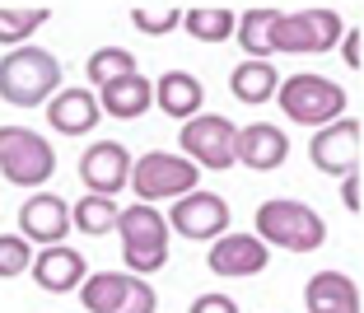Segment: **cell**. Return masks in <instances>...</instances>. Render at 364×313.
Segmentation results:
<instances>
[{
  "mask_svg": "<svg viewBox=\"0 0 364 313\" xmlns=\"http://www.w3.org/2000/svg\"><path fill=\"white\" fill-rule=\"evenodd\" d=\"M61 89V61L47 47H14L0 61V98L14 108H43L47 98Z\"/></svg>",
  "mask_w": 364,
  "mask_h": 313,
  "instance_id": "cell-1",
  "label": "cell"
},
{
  "mask_svg": "<svg viewBox=\"0 0 364 313\" xmlns=\"http://www.w3.org/2000/svg\"><path fill=\"white\" fill-rule=\"evenodd\" d=\"M257 238L271 248H289V253H318L327 243V220L313 211L309 201L294 196H271L257 206Z\"/></svg>",
  "mask_w": 364,
  "mask_h": 313,
  "instance_id": "cell-2",
  "label": "cell"
},
{
  "mask_svg": "<svg viewBox=\"0 0 364 313\" xmlns=\"http://www.w3.org/2000/svg\"><path fill=\"white\" fill-rule=\"evenodd\" d=\"M276 103L289 122H299V127H332L336 117H346V89L327 75H289L280 80L276 89Z\"/></svg>",
  "mask_w": 364,
  "mask_h": 313,
  "instance_id": "cell-3",
  "label": "cell"
},
{
  "mask_svg": "<svg viewBox=\"0 0 364 313\" xmlns=\"http://www.w3.org/2000/svg\"><path fill=\"white\" fill-rule=\"evenodd\" d=\"M117 229H122V243H127L122 258H127L131 276H150L168 262V220H164V211L136 201L117 216Z\"/></svg>",
  "mask_w": 364,
  "mask_h": 313,
  "instance_id": "cell-4",
  "label": "cell"
},
{
  "mask_svg": "<svg viewBox=\"0 0 364 313\" xmlns=\"http://www.w3.org/2000/svg\"><path fill=\"white\" fill-rule=\"evenodd\" d=\"M127 187L145 206L150 201H178V196L201 187V173H196L192 159H182V154L150 150V154H140V159H131V183Z\"/></svg>",
  "mask_w": 364,
  "mask_h": 313,
  "instance_id": "cell-5",
  "label": "cell"
},
{
  "mask_svg": "<svg viewBox=\"0 0 364 313\" xmlns=\"http://www.w3.org/2000/svg\"><path fill=\"white\" fill-rule=\"evenodd\" d=\"M178 145H182V159H192L196 169L225 173L238 164V127L220 112H196L192 122H182Z\"/></svg>",
  "mask_w": 364,
  "mask_h": 313,
  "instance_id": "cell-6",
  "label": "cell"
},
{
  "mask_svg": "<svg viewBox=\"0 0 364 313\" xmlns=\"http://www.w3.org/2000/svg\"><path fill=\"white\" fill-rule=\"evenodd\" d=\"M341 14L327 10V5H309V10H289L276 19V33H271V47L276 52H294V56H318V52H332L341 43Z\"/></svg>",
  "mask_w": 364,
  "mask_h": 313,
  "instance_id": "cell-7",
  "label": "cell"
},
{
  "mask_svg": "<svg viewBox=\"0 0 364 313\" xmlns=\"http://www.w3.org/2000/svg\"><path fill=\"white\" fill-rule=\"evenodd\" d=\"M0 173L14 187H43L56 173V150L28 127H0Z\"/></svg>",
  "mask_w": 364,
  "mask_h": 313,
  "instance_id": "cell-8",
  "label": "cell"
},
{
  "mask_svg": "<svg viewBox=\"0 0 364 313\" xmlns=\"http://www.w3.org/2000/svg\"><path fill=\"white\" fill-rule=\"evenodd\" d=\"M164 220H168V234H182L192 243H215L220 234H229V201L220 192L196 187V192L178 196Z\"/></svg>",
  "mask_w": 364,
  "mask_h": 313,
  "instance_id": "cell-9",
  "label": "cell"
},
{
  "mask_svg": "<svg viewBox=\"0 0 364 313\" xmlns=\"http://www.w3.org/2000/svg\"><path fill=\"white\" fill-rule=\"evenodd\" d=\"M360 154H364V122L360 117H336L332 127H318V136L309 141V159L322 173H336V178L360 173Z\"/></svg>",
  "mask_w": 364,
  "mask_h": 313,
  "instance_id": "cell-10",
  "label": "cell"
},
{
  "mask_svg": "<svg viewBox=\"0 0 364 313\" xmlns=\"http://www.w3.org/2000/svg\"><path fill=\"white\" fill-rule=\"evenodd\" d=\"M80 183L94 196H117L131 183V150L122 141H94L80 154Z\"/></svg>",
  "mask_w": 364,
  "mask_h": 313,
  "instance_id": "cell-11",
  "label": "cell"
},
{
  "mask_svg": "<svg viewBox=\"0 0 364 313\" xmlns=\"http://www.w3.org/2000/svg\"><path fill=\"white\" fill-rule=\"evenodd\" d=\"M70 234V206L56 192H33L19 206V238L38 243V248H56Z\"/></svg>",
  "mask_w": 364,
  "mask_h": 313,
  "instance_id": "cell-12",
  "label": "cell"
},
{
  "mask_svg": "<svg viewBox=\"0 0 364 313\" xmlns=\"http://www.w3.org/2000/svg\"><path fill=\"white\" fill-rule=\"evenodd\" d=\"M267 258L271 248L262 243L257 234H220L205 253L215 276H225V281H243V276H262L267 271Z\"/></svg>",
  "mask_w": 364,
  "mask_h": 313,
  "instance_id": "cell-13",
  "label": "cell"
},
{
  "mask_svg": "<svg viewBox=\"0 0 364 313\" xmlns=\"http://www.w3.org/2000/svg\"><path fill=\"white\" fill-rule=\"evenodd\" d=\"M98 122H103V112H98L94 89H56L47 98V127L61 136H89Z\"/></svg>",
  "mask_w": 364,
  "mask_h": 313,
  "instance_id": "cell-14",
  "label": "cell"
},
{
  "mask_svg": "<svg viewBox=\"0 0 364 313\" xmlns=\"http://www.w3.org/2000/svg\"><path fill=\"white\" fill-rule=\"evenodd\" d=\"M289 159V136L276 122H252V127H238V164L252 173H271Z\"/></svg>",
  "mask_w": 364,
  "mask_h": 313,
  "instance_id": "cell-15",
  "label": "cell"
},
{
  "mask_svg": "<svg viewBox=\"0 0 364 313\" xmlns=\"http://www.w3.org/2000/svg\"><path fill=\"white\" fill-rule=\"evenodd\" d=\"M28 271H33V281L43 285L47 295H70L89 276V271H85V253L65 248V243H56V248H38Z\"/></svg>",
  "mask_w": 364,
  "mask_h": 313,
  "instance_id": "cell-16",
  "label": "cell"
},
{
  "mask_svg": "<svg viewBox=\"0 0 364 313\" xmlns=\"http://www.w3.org/2000/svg\"><path fill=\"white\" fill-rule=\"evenodd\" d=\"M304 304H309V313H364L360 309V285H355L346 271H332V267L309 276Z\"/></svg>",
  "mask_w": 364,
  "mask_h": 313,
  "instance_id": "cell-17",
  "label": "cell"
},
{
  "mask_svg": "<svg viewBox=\"0 0 364 313\" xmlns=\"http://www.w3.org/2000/svg\"><path fill=\"white\" fill-rule=\"evenodd\" d=\"M150 108H154V80H145L140 70L127 75V80H117V85L98 89V112H103V117L136 122V117H145Z\"/></svg>",
  "mask_w": 364,
  "mask_h": 313,
  "instance_id": "cell-18",
  "label": "cell"
},
{
  "mask_svg": "<svg viewBox=\"0 0 364 313\" xmlns=\"http://www.w3.org/2000/svg\"><path fill=\"white\" fill-rule=\"evenodd\" d=\"M154 103H159V112H168V117L192 122L205 103V85L192 70H164L159 85H154Z\"/></svg>",
  "mask_w": 364,
  "mask_h": 313,
  "instance_id": "cell-19",
  "label": "cell"
},
{
  "mask_svg": "<svg viewBox=\"0 0 364 313\" xmlns=\"http://www.w3.org/2000/svg\"><path fill=\"white\" fill-rule=\"evenodd\" d=\"M131 281H136L131 271H94L80 281V304L89 313H122L131 299Z\"/></svg>",
  "mask_w": 364,
  "mask_h": 313,
  "instance_id": "cell-20",
  "label": "cell"
},
{
  "mask_svg": "<svg viewBox=\"0 0 364 313\" xmlns=\"http://www.w3.org/2000/svg\"><path fill=\"white\" fill-rule=\"evenodd\" d=\"M276 19H280V10H271V5H252V10L238 14L234 38H238V47H243L247 61H271V56H276V47H271Z\"/></svg>",
  "mask_w": 364,
  "mask_h": 313,
  "instance_id": "cell-21",
  "label": "cell"
},
{
  "mask_svg": "<svg viewBox=\"0 0 364 313\" xmlns=\"http://www.w3.org/2000/svg\"><path fill=\"white\" fill-rule=\"evenodd\" d=\"M276 89H280L276 61H238L234 75H229V94L238 103H271Z\"/></svg>",
  "mask_w": 364,
  "mask_h": 313,
  "instance_id": "cell-22",
  "label": "cell"
},
{
  "mask_svg": "<svg viewBox=\"0 0 364 313\" xmlns=\"http://www.w3.org/2000/svg\"><path fill=\"white\" fill-rule=\"evenodd\" d=\"M117 216H122V206L112 201V196L85 192L75 206H70V229H80V234H89V238H103V234L117 229Z\"/></svg>",
  "mask_w": 364,
  "mask_h": 313,
  "instance_id": "cell-23",
  "label": "cell"
},
{
  "mask_svg": "<svg viewBox=\"0 0 364 313\" xmlns=\"http://www.w3.org/2000/svg\"><path fill=\"white\" fill-rule=\"evenodd\" d=\"M52 19L47 5H0V47H23L33 33Z\"/></svg>",
  "mask_w": 364,
  "mask_h": 313,
  "instance_id": "cell-24",
  "label": "cell"
},
{
  "mask_svg": "<svg viewBox=\"0 0 364 313\" xmlns=\"http://www.w3.org/2000/svg\"><path fill=\"white\" fill-rule=\"evenodd\" d=\"M234 10L225 5H192V10H182V28L192 33L196 43H225L234 38Z\"/></svg>",
  "mask_w": 364,
  "mask_h": 313,
  "instance_id": "cell-25",
  "label": "cell"
},
{
  "mask_svg": "<svg viewBox=\"0 0 364 313\" xmlns=\"http://www.w3.org/2000/svg\"><path fill=\"white\" fill-rule=\"evenodd\" d=\"M85 75H89V85H94V94H98V89L136 75V56H131L127 47H98V52L85 61Z\"/></svg>",
  "mask_w": 364,
  "mask_h": 313,
  "instance_id": "cell-26",
  "label": "cell"
},
{
  "mask_svg": "<svg viewBox=\"0 0 364 313\" xmlns=\"http://www.w3.org/2000/svg\"><path fill=\"white\" fill-rule=\"evenodd\" d=\"M131 23L140 33H150V38H164L182 23V10L178 5H131Z\"/></svg>",
  "mask_w": 364,
  "mask_h": 313,
  "instance_id": "cell-27",
  "label": "cell"
},
{
  "mask_svg": "<svg viewBox=\"0 0 364 313\" xmlns=\"http://www.w3.org/2000/svg\"><path fill=\"white\" fill-rule=\"evenodd\" d=\"M33 267V243L19 234H0V281H14Z\"/></svg>",
  "mask_w": 364,
  "mask_h": 313,
  "instance_id": "cell-28",
  "label": "cell"
},
{
  "mask_svg": "<svg viewBox=\"0 0 364 313\" xmlns=\"http://www.w3.org/2000/svg\"><path fill=\"white\" fill-rule=\"evenodd\" d=\"M187 313H238V299L234 295H225V290H205V295H196L192 299V309Z\"/></svg>",
  "mask_w": 364,
  "mask_h": 313,
  "instance_id": "cell-29",
  "label": "cell"
},
{
  "mask_svg": "<svg viewBox=\"0 0 364 313\" xmlns=\"http://www.w3.org/2000/svg\"><path fill=\"white\" fill-rule=\"evenodd\" d=\"M154 304L159 299H154V290L145 285V276H136V281H131V299H127L122 313H154Z\"/></svg>",
  "mask_w": 364,
  "mask_h": 313,
  "instance_id": "cell-30",
  "label": "cell"
},
{
  "mask_svg": "<svg viewBox=\"0 0 364 313\" xmlns=\"http://www.w3.org/2000/svg\"><path fill=\"white\" fill-rule=\"evenodd\" d=\"M341 201H346V211H350V216H360V211H364V178H360V173L341 178Z\"/></svg>",
  "mask_w": 364,
  "mask_h": 313,
  "instance_id": "cell-31",
  "label": "cell"
},
{
  "mask_svg": "<svg viewBox=\"0 0 364 313\" xmlns=\"http://www.w3.org/2000/svg\"><path fill=\"white\" fill-rule=\"evenodd\" d=\"M341 38H346V47H341V52H346V65H350V70H360V65H364V28H355V23H350Z\"/></svg>",
  "mask_w": 364,
  "mask_h": 313,
  "instance_id": "cell-32",
  "label": "cell"
}]
</instances>
